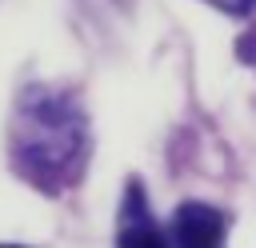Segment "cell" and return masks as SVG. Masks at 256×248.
Segmentation results:
<instances>
[{"instance_id":"6da1fadb","label":"cell","mask_w":256,"mask_h":248,"mask_svg":"<svg viewBox=\"0 0 256 248\" xmlns=\"http://www.w3.org/2000/svg\"><path fill=\"white\" fill-rule=\"evenodd\" d=\"M8 152L32 184L48 192L72 184L88 152V120L76 96L48 84L24 88L8 120Z\"/></svg>"},{"instance_id":"7a4b0ae2","label":"cell","mask_w":256,"mask_h":248,"mask_svg":"<svg viewBox=\"0 0 256 248\" xmlns=\"http://www.w3.org/2000/svg\"><path fill=\"white\" fill-rule=\"evenodd\" d=\"M172 236L184 248H216L224 240V216L208 204H180L172 216Z\"/></svg>"},{"instance_id":"3957f363","label":"cell","mask_w":256,"mask_h":248,"mask_svg":"<svg viewBox=\"0 0 256 248\" xmlns=\"http://www.w3.org/2000/svg\"><path fill=\"white\" fill-rule=\"evenodd\" d=\"M120 244H148V248H160L164 244V232L156 228V220L148 216L144 208V196L140 188L132 184L128 200H124V228H120Z\"/></svg>"},{"instance_id":"277c9868","label":"cell","mask_w":256,"mask_h":248,"mask_svg":"<svg viewBox=\"0 0 256 248\" xmlns=\"http://www.w3.org/2000/svg\"><path fill=\"white\" fill-rule=\"evenodd\" d=\"M212 4H228V8H248L252 0H212Z\"/></svg>"}]
</instances>
